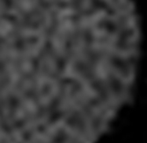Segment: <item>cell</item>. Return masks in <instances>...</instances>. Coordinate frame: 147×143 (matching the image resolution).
I'll list each match as a JSON object with an SVG mask.
<instances>
[{"mask_svg":"<svg viewBox=\"0 0 147 143\" xmlns=\"http://www.w3.org/2000/svg\"><path fill=\"white\" fill-rule=\"evenodd\" d=\"M142 47L133 0H0V143H92L130 98Z\"/></svg>","mask_w":147,"mask_h":143,"instance_id":"1","label":"cell"}]
</instances>
